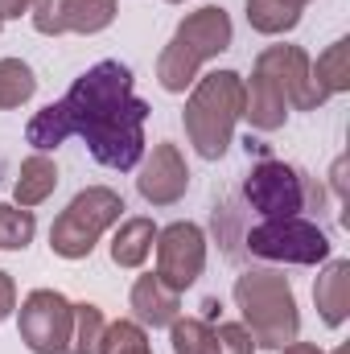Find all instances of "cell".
I'll return each instance as SVG.
<instances>
[{"label":"cell","instance_id":"6da1fadb","mask_svg":"<svg viewBox=\"0 0 350 354\" xmlns=\"http://www.w3.org/2000/svg\"><path fill=\"white\" fill-rule=\"evenodd\" d=\"M75 136H83L91 157L107 169H136L145 157V120L149 103L132 95V71L116 58L95 62L87 75L75 79V87L62 99Z\"/></svg>","mask_w":350,"mask_h":354},{"label":"cell","instance_id":"7a4b0ae2","mask_svg":"<svg viewBox=\"0 0 350 354\" xmlns=\"http://www.w3.org/2000/svg\"><path fill=\"white\" fill-rule=\"evenodd\" d=\"M239 120H243V75H235V71L202 75L185 99V111H181L185 136L202 161H219L231 149Z\"/></svg>","mask_w":350,"mask_h":354},{"label":"cell","instance_id":"3957f363","mask_svg":"<svg viewBox=\"0 0 350 354\" xmlns=\"http://www.w3.org/2000/svg\"><path fill=\"white\" fill-rule=\"evenodd\" d=\"M235 305L256 346L284 351L288 342H297L301 313H297L293 284L280 268H248L243 276H235Z\"/></svg>","mask_w":350,"mask_h":354},{"label":"cell","instance_id":"277c9868","mask_svg":"<svg viewBox=\"0 0 350 354\" xmlns=\"http://www.w3.org/2000/svg\"><path fill=\"white\" fill-rule=\"evenodd\" d=\"M223 50H231V17L219 4H206L198 12H190L174 29L169 46L157 58V83L169 95H181L185 87L198 83L202 62H210Z\"/></svg>","mask_w":350,"mask_h":354},{"label":"cell","instance_id":"5b68a950","mask_svg":"<svg viewBox=\"0 0 350 354\" xmlns=\"http://www.w3.org/2000/svg\"><path fill=\"white\" fill-rule=\"evenodd\" d=\"M124 214V198L107 185H87L71 198V206L50 227V248L62 260H87L103 231H111Z\"/></svg>","mask_w":350,"mask_h":354},{"label":"cell","instance_id":"8992f818","mask_svg":"<svg viewBox=\"0 0 350 354\" xmlns=\"http://www.w3.org/2000/svg\"><path fill=\"white\" fill-rule=\"evenodd\" d=\"M330 235L301 218V214H288V218H264L260 227L248 231V252L272 260V264H326L330 260Z\"/></svg>","mask_w":350,"mask_h":354},{"label":"cell","instance_id":"52a82bcc","mask_svg":"<svg viewBox=\"0 0 350 354\" xmlns=\"http://www.w3.org/2000/svg\"><path fill=\"white\" fill-rule=\"evenodd\" d=\"M71 322H75V301H66L54 288H33L17 313L21 342L33 354H66Z\"/></svg>","mask_w":350,"mask_h":354},{"label":"cell","instance_id":"ba28073f","mask_svg":"<svg viewBox=\"0 0 350 354\" xmlns=\"http://www.w3.org/2000/svg\"><path fill=\"white\" fill-rule=\"evenodd\" d=\"M243 198L252 202V210H260L264 218H288V214L305 210L309 185H305L301 169H293L284 161H260L243 181Z\"/></svg>","mask_w":350,"mask_h":354},{"label":"cell","instance_id":"9c48e42d","mask_svg":"<svg viewBox=\"0 0 350 354\" xmlns=\"http://www.w3.org/2000/svg\"><path fill=\"white\" fill-rule=\"evenodd\" d=\"M157 276L174 288L185 292L202 272H206V235L198 223H169L157 231Z\"/></svg>","mask_w":350,"mask_h":354},{"label":"cell","instance_id":"30bf717a","mask_svg":"<svg viewBox=\"0 0 350 354\" xmlns=\"http://www.w3.org/2000/svg\"><path fill=\"white\" fill-rule=\"evenodd\" d=\"M33 29L46 37L103 33L116 21V0H33Z\"/></svg>","mask_w":350,"mask_h":354},{"label":"cell","instance_id":"8fae6325","mask_svg":"<svg viewBox=\"0 0 350 354\" xmlns=\"http://www.w3.org/2000/svg\"><path fill=\"white\" fill-rule=\"evenodd\" d=\"M256 66L284 91L288 107H301V111L322 107V95L313 91V79H309V54L301 46H268L260 50Z\"/></svg>","mask_w":350,"mask_h":354},{"label":"cell","instance_id":"7c38bea8","mask_svg":"<svg viewBox=\"0 0 350 354\" xmlns=\"http://www.w3.org/2000/svg\"><path fill=\"white\" fill-rule=\"evenodd\" d=\"M136 189H140V198L149 206H174V202H181V194L190 189V169H185L181 149L169 145V140L153 145V153L140 157Z\"/></svg>","mask_w":350,"mask_h":354},{"label":"cell","instance_id":"4fadbf2b","mask_svg":"<svg viewBox=\"0 0 350 354\" xmlns=\"http://www.w3.org/2000/svg\"><path fill=\"white\" fill-rule=\"evenodd\" d=\"M243 120L256 132H276L288 120V99L260 66H252V79H243Z\"/></svg>","mask_w":350,"mask_h":354},{"label":"cell","instance_id":"5bb4252c","mask_svg":"<svg viewBox=\"0 0 350 354\" xmlns=\"http://www.w3.org/2000/svg\"><path fill=\"white\" fill-rule=\"evenodd\" d=\"M177 309H181V292H174L157 272H149L132 284V322L161 330V326H174Z\"/></svg>","mask_w":350,"mask_h":354},{"label":"cell","instance_id":"9a60e30c","mask_svg":"<svg viewBox=\"0 0 350 354\" xmlns=\"http://www.w3.org/2000/svg\"><path fill=\"white\" fill-rule=\"evenodd\" d=\"M313 301L326 326H347L350 317V260H330L313 284Z\"/></svg>","mask_w":350,"mask_h":354},{"label":"cell","instance_id":"2e32d148","mask_svg":"<svg viewBox=\"0 0 350 354\" xmlns=\"http://www.w3.org/2000/svg\"><path fill=\"white\" fill-rule=\"evenodd\" d=\"M54 189H58V165L50 161V153H33V157L21 161V174H17V181H12L17 206L33 210V206H42Z\"/></svg>","mask_w":350,"mask_h":354},{"label":"cell","instance_id":"e0dca14e","mask_svg":"<svg viewBox=\"0 0 350 354\" xmlns=\"http://www.w3.org/2000/svg\"><path fill=\"white\" fill-rule=\"evenodd\" d=\"M157 243V223L153 218H124L111 235V260L120 268H140L153 256Z\"/></svg>","mask_w":350,"mask_h":354},{"label":"cell","instance_id":"ac0fdd59","mask_svg":"<svg viewBox=\"0 0 350 354\" xmlns=\"http://www.w3.org/2000/svg\"><path fill=\"white\" fill-rule=\"evenodd\" d=\"M71 136H75V128H71V115H66L62 99H58V103H46V107L33 111V120L25 124V140L33 145V153H54V149L66 145Z\"/></svg>","mask_w":350,"mask_h":354},{"label":"cell","instance_id":"d6986e66","mask_svg":"<svg viewBox=\"0 0 350 354\" xmlns=\"http://www.w3.org/2000/svg\"><path fill=\"white\" fill-rule=\"evenodd\" d=\"M309 79H313V91L322 95V103L330 95H342L350 91V41H334L317 62H309Z\"/></svg>","mask_w":350,"mask_h":354},{"label":"cell","instance_id":"ffe728a7","mask_svg":"<svg viewBox=\"0 0 350 354\" xmlns=\"http://www.w3.org/2000/svg\"><path fill=\"white\" fill-rule=\"evenodd\" d=\"M248 25L264 37H280L301 25V8L288 0H248Z\"/></svg>","mask_w":350,"mask_h":354},{"label":"cell","instance_id":"44dd1931","mask_svg":"<svg viewBox=\"0 0 350 354\" xmlns=\"http://www.w3.org/2000/svg\"><path fill=\"white\" fill-rule=\"evenodd\" d=\"M103 309L91 305V301H75V322H71V342H66V354H99V342H103Z\"/></svg>","mask_w":350,"mask_h":354},{"label":"cell","instance_id":"7402d4cb","mask_svg":"<svg viewBox=\"0 0 350 354\" xmlns=\"http://www.w3.org/2000/svg\"><path fill=\"white\" fill-rule=\"evenodd\" d=\"M33 91H37V79L21 58H0V111L29 103Z\"/></svg>","mask_w":350,"mask_h":354},{"label":"cell","instance_id":"603a6c76","mask_svg":"<svg viewBox=\"0 0 350 354\" xmlns=\"http://www.w3.org/2000/svg\"><path fill=\"white\" fill-rule=\"evenodd\" d=\"M169 342L174 354H214V326L206 317H174Z\"/></svg>","mask_w":350,"mask_h":354},{"label":"cell","instance_id":"cb8c5ba5","mask_svg":"<svg viewBox=\"0 0 350 354\" xmlns=\"http://www.w3.org/2000/svg\"><path fill=\"white\" fill-rule=\"evenodd\" d=\"M37 235V218L25 206H0V248L4 252H25Z\"/></svg>","mask_w":350,"mask_h":354},{"label":"cell","instance_id":"d4e9b609","mask_svg":"<svg viewBox=\"0 0 350 354\" xmlns=\"http://www.w3.org/2000/svg\"><path fill=\"white\" fill-rule=\"evenodd\" d=\"M99 354H153V342H149V334H145L140 322L120 317V322H111V326L103 330Z\"/></svg>","mask_w":350,"mask_h":354},{"label":"cell","instance_id":"484cf974","mask_svg":"<svg viewBox=\"0 0 350 354\" xmlns=\"http://www.w3.org/2000/svg\"><path fill=\"white\" fill-rule=\"evenodd\" d=\"M214 354H256V342H252L248 326H239V322H219V326H214Z\"/></svg>","mask_w":350,"mask_h":354},{"label":"cell","instance_id":"4316f807","mask_svg":"<svg viewBox=\"0 0 350 354\" xmlns=\"http://www.w3.org/2000/svg\"><path fill=\"white\" fill-rule=\"evenodd\" d=\"M12 309H17V284H12L8 272H0V322H4Z\"/></svg>","mask_w":350,"mask_h":354},{"label":"cell","instance_id":"83f0119b","mask_svg":"<svg viewBox=\"0 0 350 354\" xmlns=\"http://www.w3.org/2000/svg\"><path fill=\"white\" fill-rule=\"evenodd\" d=\"M21 12H33V0H0V17H21Z\"/></svg>","mask_w":350,"mask_h":354},{"label":"cell","instance_id":"f1b7e54d","mask_svg":"<svg viewBox=\"0 0 350 354\" xmlns=\"http://www.w3.org/2000/svg\"><path fill=\"white\" fill-rule=\"evenodd\" d=\"M276 354H326V351H317L313 342H288L284 351H276ZM334 354H347V346H338Z\"/></svg>","mask_w":350,"mask_h":354},{"label":"cell","instance_id":"f546056e","mask_svg":"<svg viewBox=\"0 0 350 354\" xmlns=\"http://www.w3.org/2000/svg\"><path fill=\"white\" fill-rule=\"evenodd\" d=\"M288 4H297V8H305V4H309V0H288Z\"/></svg>","mask_w":350,"mask_h":354},{"label":"cell","instance_id":"4dcf8cb0","mask_svg":"<svg viewBox=\"0 0 350 354\" xmlns=\"http://www.w3.org/2000/svg\"><path fill=\"white\" fill-rule=\"evenodd\" d=\"M169 4H185V0H169Z\"/></svg>","mask_w":350,"mask_h":354},{"label":"cell","instance_id":"1f68e13d","mask_svg":"<svg viewBox=\"0 0 350 354\" xmlns=\"http://www.w3.org/2000/svg\"><path fill=\"white\" fill-rule=\"evenodd\" d=\"M0 25H4V17H0Z\"/></svg>","mask_w":350,"mask_h":354}]
</instances>
